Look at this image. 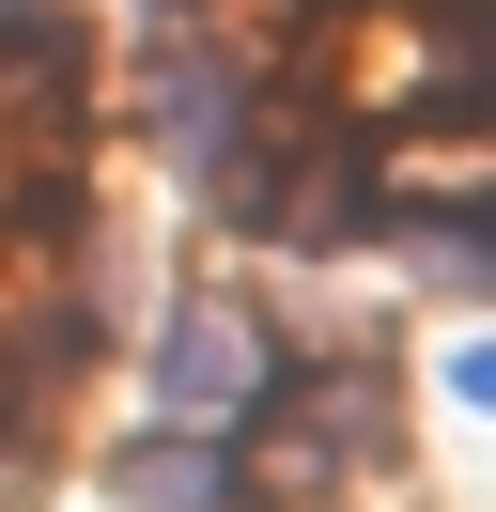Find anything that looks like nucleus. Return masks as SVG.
Listing matches in <instances>:
<instances>
[{
  "label": "nucleus",
  "instance_id": "2",
  "mask_svg": "<svg viewBox=\"0 0 496 512\" xmlns=\"http://www.w3.org/2000/svg\"><path fill=\"white\" fill-rule=\"evenodd\" d=\"M233 497H248V466L202 435V419H171V435L124 450V512H233Z\"/></svg>",
  "mask_w": 496,
  "mask_h": 512
},
{
  "label": "nucleus",
  "instance_id": "3",
  "mask_svg": "<svg viewBox=\"0 0 496 512\" xmlns=\"http://www.w3.org/2000/svg\"><path fill=\"white\" fill-rule=\"evenodd\" d=\"M78 16H62V0H0V94L16 109H78Z\"/></svg>",
  "mask_w": 496,
  "mask_h": 512
},
{
  "label": "nucleus",
  "instance_id": "1",
  "mask_svg": "<svg viewBox=\"0 0 496 512\" xmlns=\"http://www.w3.org/2000/svg\"><path fill=\"white\" fill-rule=\"evenodd\" d=\"M248 388H264V342H248V311H217V295H202V311L155 342V404L202 419V404H248Z\"/></svg>",
  "mask_w": 496,
  "mask_h": 512
},
{
  "label": "nucleus",
  "instance_id": "4",
  "mask_svg": "<svg viewBox=\"0 0 496 512\" xmlns=\"http://www.w3.org/2000/svg\"><path fill=\"white\" fill-rule=\"evenodd\" d=\"M0 233H47V249H62V233H78V171H0Z\"/></svg>",
  "mask_w": 496,
  "mask_h": 512
}]
</instances>
